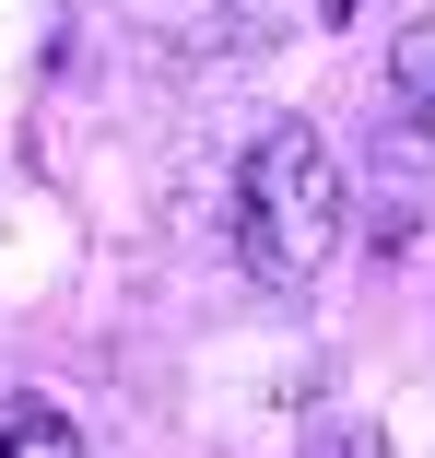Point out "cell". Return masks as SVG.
Wrapping results in <instances>:
<instances>
[{
  "mask_svg": "<svg viewBox=\"0 0 435 458\" xmlns=\"http://www.w3.org/2000/svg\"><path fill=\"white\" fill-rule=\"evenodd\" d=\"M341 165L306 118H271L247 141L235 165V259H247V283H271V294H306L318 270L341 259Z\"/></svg>",
  "mask_w": 435,
  "mask_h": 458,
  "instance_id": "6da1fadb",
  "label": "cell"
},
{
  "mask_svg": "<svg viewBox=\"0 0 435 458\" xmlns=\"http://www.w3.org/2000/svg\"><path fill=\"white\" fill-rule=\"evenodd\" d=\"M388 95H400V118L435 141V13H412V24L388 36Z\"/></svg>",
  "mask_w": 435,
  "mask_h": 458,
  "instance_id": "7a4b0ae2",
  "label": "cell"
},
{
  "mask_svg": "<svg viewBox=\"0 0 435 458\" xmlns=\"http://www.w3.org/2000/svg\"><path fill=\"white\" fill-rule=\"evenodd\" d=\"M0 458H82V435L47 400H0Z\"/></svg>",
  "mask_w": 435,
  "mask_h": 458,
  "instance_id": "3957f363",
  "label": "cell"
},
{
  "mask_svg": "<svg viewBox=\"0 0 435 458\" xmlns=\"http://www.w3.org/2000/svg\"><path fill=\"white\" fill-rule=\"evenodd\" d=\"M306 458H388V446H377L365 423H318V446H306Z\"/></svg>",
  "mask_w": 435,
  "mask_h": 458,
  "instance_id": "277c9868",
  "label": "cell"
}]
</instances>
